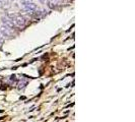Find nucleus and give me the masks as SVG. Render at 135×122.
Here are the masks:
<instances>
[{
	"label": "nucleus",
	"instance_id": "f03ea898",
	"mask_svg": "<svg viewBox=\"0 0 135 122\" xmlns=\"http://www.w3.org/2000/svg\"><path fill=\"white\" fill-rule=\"evenodd\" d=\"M14 24H16L17 27H23L25 24V18L22 15H16L15 18L12 20Z\"/></svg>",
	"mask_w": 135,
	"mask_h": 122
},
{
	"label": "nucleus",
	"instance_id": "423d86ee",
	"mask_svg": "<svg viewBox=\"0 0 135 122\" xmlns=\"http://www.w3.org/2000/svg\"><path fill=\"white\" fill-rule=\"evenodd\" d=\"M40 2L44 4V3H46V0H40Z\"/></svg>",
	"mask_w": 135,
	"mask_h": 122
},
{
	"label": "nucleus",
	"instance_id": "20e7f679",
	"mask_svg": "<svg viewBox=\"0 0 135 122\" xmlns=\"http://www.w3.org/2000/svg\"><path fill=\"white\" fill-rule=\"evenodd\" d=\"M32 2V0H21V3L23 4V6H25L26 4H29Z\"/></svg>",
	"mask_w": 135,
	"mask_h": 122
},
{
	"label": "nucleus",
	"instance_id": "39448f33",
	"mask_svg": "<svg viewBox=\"0 0 135 122\" xmlns=\"http://www.w3.org/2000/svg\"><path fill=\"white\" fill-rule=\"evenodd\" d=\"M49 1H50L51 3H56V2L58 1V0H49Z\"/></svg>",
	"mask_w": 135,
	"mask_h": 122
},
{
	"label": "nucleus",
	"instance_id": "7ed1b4c3",
	"mask_svg": "<svg viewBox=\"0 0 135 122\" xmlns=\"http://www.w3.org/2000/svg\"><path fill=\"white\" fill-rule=\"evenodd\" d=\"M2 24H4L5 27H7L8 29H10L11 31L14 29V23H13V21L11 20V19H9V18H7L6 16L4 17H2Z\"/></svg>",
	"mask_w": 135,
	"mask_h": 122
},
{
	"label": "nucleus",
	"instance_id": "f257e3e1",
	"mask_svg": "<svg viewBox=\"0 0 135 122\" xmlns=\"http://www.w3.org/2000/svg\"><path fill=\"white\" fill-rule=\"evenodd\" d=\"M0 34H1L3 36V38H9L11 37V30L8 29L7 27H5L4 24H1L0 26Z\"/></svg>",
	"mask_w": 135,
	"mask_h": 122
},
{
	"label": "nucleus",
	"instance_id": "0eeeda50",
	"mask_svg": "<svg viewBox=\"0 0 135 122\" xmlns=\"http://www.w3.org/2000/svg\"><path fill=\"white\" fill-rule=\"evenodd\" d=\"M2 4H3V2H2V0H0V7H2Z\"/></svg>",
	"mask_w": 135,
	"mask_h": 122
}]
</instances>
